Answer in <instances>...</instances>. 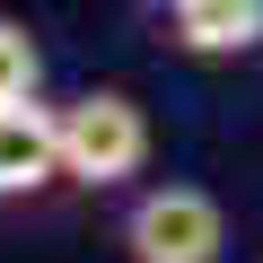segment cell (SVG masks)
I'll use <instances>...</instances> for the list:
<instances>
[{
	"instance_id": "cell-1",
	"label": "cell",
	"mask_w": 263,
	"mask_h": 263,
	"mask_svg": "<svg viewBox=\"0 0 263 263\" xmlns=\"http://www.w3.org/2000/svg\"><path fill=\"white\" fill-rule=\"evenodd\" d=\"M123 263H219L228 254V211L211 184H184V176H158L123 202V228H114Z\"/></svg>"
},
{
	"instance_id": "cell-2",
	"label": "cell",
	"mask_w": 263,
	"mask_h": 263,
	"mask_svg": "<svg viewBox=\"0 0 263 263\" xmlns=\"http://www.w3.org/2000/svg\"><path fill=\"white\" fill-rule=\"evenodd\" d=\"M141 167H149V114L132 88H88L62 105V184L123 193Z\"/></svg>"
},
{
	"instance_id": "cell-3",
	"label": "cell",
	"mask_w": 263,
	"mask_h": 263,
	"mask_svg": "<svg viewBox=\"0 0 263 263\" xmlns=\"http://www.w3.org/2000/svg\"><path fill=\"white\" fill-rule=\"evenodd\" d=\"M62 184V105H0V202Z\"/></svg>"
},
{
	"instance_id": "cell-4",
	"label": "cell",
	"mask_w": 263,
	"mask_h": 263,
	"mask_svg": "<svg viewBox=\"0 0 263 263\" xmlns=\"http://www.w3.org/2000/svg\"><path fill=\"white\" fill-rule=\"evenodd\" d=\"M167 9V35L202 62H237L263 44V0H158Z\"/></svg>"
},
{
	"instance_id": "cell-5",
	"label": "cell",
	"mask_w": 263,
	"mask_h": 263,
	"mask_svg": "<svg viewBox=\"0 0 263 263\" xmlns=\"http://www.w3.org/2000/svg\"><path fill=\"white\" fill-rule=\"evenodd\" d=\"M44 97V44L27 35V18H0V105H35Z\"/></svg>"
}]
</instances>
